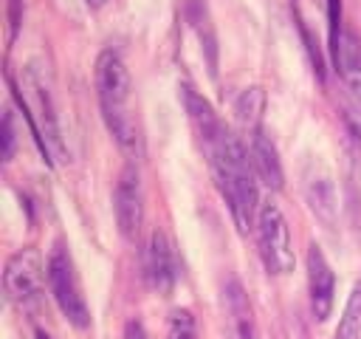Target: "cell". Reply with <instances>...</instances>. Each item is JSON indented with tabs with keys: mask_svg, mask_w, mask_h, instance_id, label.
Masks as SVG:
<instances>
[{
	"mask_svg": "<svg viewBox=\"0 0 361 339\" xmlns=\"http://www.w3.org/2000/svg\"><path fill=\"white\" fill-rule=\"evenodd\" d=\"M200 144L206 150L217 192L228 206L234 226L240 229V234H245L248 229H254L259 212V184H257L259 178L251 164L248 144L226 124Z\"/></svg>",
	"mask_w": 361,
	"mask_h": 339,
	"instance_id": "cell-1",
	"label": "cell"
},
{
	"mask_svg": "<svg viewBox=\"0 0 361 339\" xmlns=\"http://www.w3.org/2000/svg\"><path fill=\"white\" fill-rule=\"evenodd\" d=\"M262 107H265V96L259 88H245L237 102H234V113L240 119V124L245 127V133H254L262 127Z\"/></svg>",
	"mask_w": 361,
	"mask_h": 339,
	"instance_id": "cell-13",
	"label": "cell"
},
{
	"mask_svg": "<svg viewBox=\"0 0 361 339\" xmlns=\"http://www.w3.org/2000/svg\"><path fill=\"white\" fill-rule=\"evenodd\" d=\"M305 268H307V299H310V314L316 322H327L336 299V274L324 257V251L310 243L305 254Z\"/></svg>",
	"mask_w": 361,
	"mask_h": 339,
	"instance_id": "cell-8",
	"label": "cell"
},
{
	"mask_svg": "<svg viewBox=\"0 0 361 339\" xmlns=\"http://www.w3.org/2000/svg\"><path fill=\"white\" fill-rule=\"evenodd\" d=\"M96 96L102 107V119L107 133L116 138V144L127 155H138L141 150V136L138 124L133 116V82L124 59L116 51H102L96 59Z\"/></svg>",
	"mask_w": 361,
	"mask_h": 339,
	"instance_id": "cell-2",
	"label": "cell"
},
{
	"mask_svg": "<svg viewBox=\"0 0 361 339\" xmlns=\"http://www.w3.org/2000/svg\"><path fill=\"white\" fill-rule=\"evenodd\" d=\"M0 155H3V161H11V155H14V116H11V110L3 116V124H0Z\"/></svg>",
	"mask_w": 361,
	"mask_h": 339,
	"instance_id": "cell-16",
	"label": "cell"
},
{
	"mask_svg": "<svg viewBox=\"0 0 361 339\" xmlns=\"http://www.w3.org/2000/svg\"><path fill=\"white\" fill-rule=\"evenodd\" d=\"M248 153H251V164L257 170V178L268 186V189H282L285 184V170H282V158L276 144L271 141V136L259 127L254 133H248Z\"/></svg>",
	"mask_w": 361,
	"mask_h": 339,
	"instance_id": "cell-9",
	"label": "cell"
},
{
	"mask_svg": "<svg viewBox=\"0 0 361 339\" xmlns=\"http://www.w3.org/2000/svg\"><path fill=\"white\" fill-rule=\"evenodd\" d=\"M45 268H48V291H51L56 308L62 311V316L79 331L90 328V308L82 294L76 266H73V257L65 243H54V249L45 260Z\"/></svg>",
	"mask_w": 361,
	"mask_h": 339,
	"instance_id": "cell-3",
	"label": "cell"
},
{
	"mask_svg": "<svg viewBox=\"0 0 361 339\" xmlns=\"http://www.w3.org/2000/svg\"><path fill=\"white\" fill-rule=\"evenodd\" d=\"M6 20H8V45H11L23 25V0H6Z\"/></svg>",
	"mask_w": 361,
	"mask_h": 339,
	"instance_id": "cell-17",
	"label": "cell"
},
{
	"mask_svg": "<svg viewBox=\"0 0 361 339\" xmlns=\"http://www.w3.org/2000/svg\"><path fill=\"white\" fill-rule=\"evenodd\" d=\"M178 254H175V243L169 240V234L164 229H152L147 249H144V277L149 282L152 291L158 294H169L178 282Z\"/></svg>",
	"mask_w": 361,
	"mask_h": 339,
	"instance_id": "cell-7",
	"label": "cell"
},
{
	"mask_svg": "<svg viewBox=\"0 0 361 339\" xmlns=\"http://www.w3.org/2000/svg\"><path fill=\"white\" fill-rule=\"evenodd\" d=\"M223 299H226V314H228V328L231 339H259L257 333V319L251 299L237 277H228L223 285Z\"/></svg>",
	"mask_w": 361,
	"mask_h": 339,
	"instance_id": "cell-10",
	"label": "cell"
},
{
	"mask_svg": "<svg viewBox=\"0 0 361 339\" xmlns=\"http://www.w3.org/2000/svg\"><path fill=\"white\" fill-rule=\"evenodd\" d=\"M166 339H197V325L189 308H175L166 322Z\"/></svg>",
	"mask_w": 361,
	"mask_h": 339,
	"instance_id": "cell-14",
	"label": "cell"
},
{
	"mask_svg": "<svg viewBox=\"0 0 361 339\" xmlns=\"http://www.w3.org/2000/svg\"><path fill=\"white\" fill-rule=\"evenodd\" d=\"M257 246H259V257L268 268V274H288L293 271V243H290V226L282 215V209L274 201L259 203L257 212Z\"/></svg>",
	"mask_w": 361,
	"mask_h": 339,
	"instance_id": "cell-4",
	"label": "cell"
},
{
	"mask_svg": "<svg viewBox=\"0 0 361 339\" xmlns=\"http://www.w3.org/2000/svg\"><path fill=\"white\" fill-rule=\"evenodd\" d=\"M344 34V14H341V0H327V40H330V54L338 48Z\"/></svg>",
	"mask_w": 361,
	"mask_h": 339,
	"instance_id": "cell-15",
	"label": "cell"
},
{
	"mask_svg": "<svg viewBox=\"0 0 361 339\" xmlns=\"http://www.w3.org/2000/svg\"><path fill=\"white\" fill-rule=\"evenodd\" d=\"M330 56H333V65L341 73L344 85L350 88L355 105L361 107V37L353 28H344L338 48Z\"/></svg>",
	"mask_w": 361,
	"mask_h": 339,
	"instance_id": "cell-11",
	"label": "cell"
},
{
	"mask_svg": "<svg viewBox=\"0 0 361 339\" xmlns=\"http://www.w3.org/2000/svg\"><path fill=\"white\" fill-rule=\"evenodd\" d=\"M113 215H116L118 234L127 243H135L144 226V186H141V172L135 164H127L116 181Z\"/></svg>",
	"mask_w": 361,
	"mask_h": 339,
	"instance_id": "cell-6",
	"label": "cell"
},
{
	"mask_svg": "<svg viewBox=\"0 0 361 339\" xmlns=\"http://www.w3.org/2000/svg\"><path fill=\"white\" fill-rule=\"evenodd\" d=\"M361 336V271L350 288V297L344 302L338 328H336V339H358Z\"/></svg>",
	"mask_w": 361,
	"mask_h": 339,
	"instance_id": "cell-12",
	"label": "cell"
},
{
	"mask_svg": "<svg viewBox=\"0 0 361 339\" xmlns=\"http://www.w3.org/2000/svg\"><path fill=\"white\" fill-rule=\"evenodd\" d=\"M45 280H48V268H45L42 254L34 246L17 249L3 266V288H6L8 299L17 305L37 302Z\"/></svg>",
	"mask_w": 361,
	"mask_h": 339,
	"instance_id": "cell-5",
	"label": "cell"
},
{
	"mask_svg": "<svg viewBox=\"0 0 361 339\" xmlns=\"http://www.w3.org/2000/svg\"><path fill=\"white\" fill-rule=\"evenodd\" d=\"M85 3H87V6H93V8H99V6H104L107 0H85Z\"/></svg>",
	"mask_w": 361,
	"mask_h": 339,
	"instance_id": "cell-19",
	"label": "cell"
},
{
	"mask_svg": "<svg viewBox=\"0 0 361 339\" xmlns=\"http://www.w3.org/2000/svg\"><path fill=\"white\" fill-rule=\"evenodd\" d=\"M37 339H51V336H48L45 331H37Z\"/></svg>",
	"mask_w": 361,
	"mask_h": 339,
	"instance_id": "cell-20",
	"label": "cell"
},
{
	"mask_svg": "<svg viewBox=\"0 0 361 339\" xmlns=\"http://www.w3.org/2000/svg\"><path fill=\"white\" fill-rule=\"evenodd\" d=\"M124 339H149L147 336V328H144V322L141 319H127L124 322Z\"/></svg>",
	"mask_w": 361,
	"mask_h": 339,
	"instance_id": "cell-18",
	"label": "cell"
}]
</instances>
